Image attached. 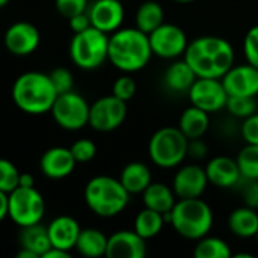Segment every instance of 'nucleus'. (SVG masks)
I'll use <instances>...</instances> for the list:
<instances>
[{"instance_id": "obj_1", "label": "nucleus", "mask_w": 258, "mask_h": 258, "mask_svg": "<svg viewBox=\"0 0 258 258\" xmlns=\"http://www.w3.org/2000/svg\"><path fill=\"white\" fill-rule=\"evenodd\" d=\"M184 60L195 71L197 77L222 79V76L234 65V48L225 38L200 36L189 41L183 54Z\"/></svg>"}, {"instance_id": "obj_2", "label": "nucleus", "mask_w": 258, "mask_h": 258, "mask_svg": "<svg viewBox=\"0 0 258 258\" xmlns=\"http://www.w3.org/2000/svg\"><path fill=\"white\" fill-rule=\"evenodd\" d=\"M153 57L148 35L138 27H124L109 36L107 60L124 73H136L145 68Z\"/></svg>"}, {"instance_id": "obj_3", "label": "nucleus", "mask_w": 258, "mask_h": 258, "mask_svg": "<svg viewBox=\"0 0 258 258\" xmlns=\"http://www.w3.org/2000/svg\"><path fill=\"white\" fill-rule=\"evenodd\" d=\"M165 218L178 236L195 242L210 234L215 222L212 207L201 200V197L178 198L172 210L166 213Z\"/></svg>"}, {"instance_id": "obj_4", "label": "nucleus", "mask_w": 258, "mask_h": 258, "mask_svg": "<svg viewBox=\"0 0 258 258\" xmlns=\"http://www.w3.org/2000/svg\"><path fill=\"white\" fill-rule=\"evenodd\" d=\"M57 92L54 91L48 74L29 71L18 76L12 86L14 103L26 113L41 115L50 112Z\"/></svg>"}, {"instance_id": "obj_5", "label": "nucleus", "mask_w": 258, "mask_h": 258, "mask_svg": "<svg viewBox=\"0 0 258 258\" xmlns=\"http://www.w3.org/2000/svg\"><path fill=\"white\" fill-rule=\"evenodd\" d=\"M85 201L97 216L113 218L125 210L130 194L121 184L119 178L98 175L88 181L85 187Z\"/></svg>"}, {"instance_id": "obj_6", "label": "nucleus", "mask_w": 258, "mask_h": 258, "mask_svg": "<svg viewBox=\"0 0 258 258\" xmlns=\"http://www.w3.org/2000/svg\"><path fill=\"white\" fill-rule=\"evenodd\" d=\"M187 148L189 139L178 127H162L150 138L148 156L156 166L172 169L186 160Z\"/></svg>"}, {"instance_id": "obj_7", "label": "nucleus", "mask_w": 258, "mask_h": 258, "mask_svg": "<svg viewBox=\"0 0 258 258\" xmlns=\"http://www.w3.org/2000/svg\"><path fill=\"white\" fill-rule=\"evenodd\" d=\"M107 51L109 35L94 26L74 33L70 44V56L82 70H95L101 67L107 60Z\"/></svg>"}, {"instance_id": "obj_8", "label": "nucleus", "mask_w": 258, "mask_h": 258, "mask_svg": "<svg viewBox=\"0 0 258 258\" xmlns=\"http://www.w3.org/2000/svg\"><path fill=\"white\" fill-rule=\"evenodd\" d=\"M45 213V201L35 187H21L9 194V218L18 227L39 224Z\"/></svg>"}, {"instance_id": "obj_9", "label": "nucleus", "mask_w": 258, "mask_h": 258, "mask_svg": "<svg viewBox=\"0 0 258 258\" xmlns=\"http://www.w3.org/2000/svg\"><path fill=\"white\" fill-rule=\"evenodd\" d=\"M89 107L80 94L70 91L56 97L50 112L59 127L76 132L89 124Z\"/></svg>"}, {"instance_id": "obj_10", "label": "nucleus", "mask_w": 258, "mask_h": 258, "mask_svg": "<svg viewBox=\"0 0 258 258\" xmlns=\"http://www.w3.org/2000/svg\"><path fill=\"white\" fill-rule=\"evenodd\" d=\"M148 39L153 56L162 59H178L184 54L189 44L186 32L172 23L160 24L148 35Z\"/></svg>"}, {"instance_id": "obj_11", "label": "nucleus", "mask_w": 258, "mask_h": 258, "mask_svg": "<svg viewBox=\"0 0 258 258\" xmlns=\"http://www.w3.org/2000/svg\"><path fill=\"white\" fill-rule=\"evenodd\" d=\"M127 116V101L119 100L113 94L94 101L89 107V125L97 132L116 130Z\"/></svg>"}, {"instance_id": "obj_12", "label": "nucleus", "mask_w": 258, "mask_h": 258, "mask_svg": "<svg viewBox=\"0 0 258 258\" xmlns=\"http://www.w3.org/2000/svg\"><path fill=\"white\" fill-rule=\"evenodd\" d=\"M187 95L190 104L209 113H215L225 109L228 100V94L224 88L222 80L210 77H197Z\"/></svg>"}, {"instance_id": "obj_13", "label": "nucleus", "mask_w": 258, "mask_h": 258, "mask_svg": "<svg viewBox=\"0 0 258 258\" xmlns=\"http://www.w3.org/2000/svg\"><path fill=\"white\" fill-rule=\"evenodd\" d=\"M209 186L206 169L189 163L181 166L172 178V190L177 198H200Z\"/></svg>"}, {"instance_id": "obj_14", "label": "nucleus", "mask_w": 258, "mask_h": 258, "mask_svg": "<svg viewBox=\"0 0 258 258\" xmlns=\"http://www.w3.org/2000/svg\"><path fill=\"white\" fill-rule=\"evenodd\" d=\"M88 15L95 29L109 35L121 27L125 9L122 0H95L88 8Z\"/></svg>"}, {"instance_id": "obj_15", "label": "nucleus", "mask_w": 258, "mask_h": 258, "mask_svg": "<svg viewBox=\"0 0 258 258\" xmlns=\"http://www.w3.org/2000/svg\"><path fill=\"white\" fill-rule=\"evenodd\" d=\"M221 80L228 95H258V68L248 62L242 65H233Z\"/></svg>"}, {"instance_id": "obj_16", "label": "nucleus", "mask_w": 258, "mask_h": 258, "mask_svg": "<svg viewBox=\"0 0 258 258\" xmlns=\"http://www.w3.org/2000/svg\"><path fill=\"white\" fill-rule=\"evenodd\" d=\"M41 41L36 26L27 21H18L8 27L5 33V45L15 56H27L33 53Z\"/></svg>"}, {"instance_id": "obj_17", "label": "nucleus", "mask_w": 258, "mask_h": 258, "mask_svg": "<svg viewBox=\"0 0 258 258\" xmlns=\"http://www.w3.org/2000/svg\"><path fill=\"white\" fill-rule=\"evenodd\" d=\"M147 255V240L135 230H121L107 237V258H144Z\"/></svg>"}, {"instance_id": "obj_18", "label": "nucleus", "mask_w": 258, "mask_h": 258, "mask_svg": "<svg viewBox=\"0 0 258 258\" xmlns=\"http://www.w3.org/2000/svg\"><path fill=\"white\" fill-rule=\"evenodd\" d=\"M209 183L219 189H230L240 183L242 174L237 160L228 156H216L206 165Z\"/></svg>"}, {"instance_id": "obj_19", "label": "nucleus", "mask_w": 258, "mask_h": 258, "mask_svg": "<svg viewBox=\"0 0 258 258\" xmlns=\"http://www.w3.org/2000/svg\"><path fill=\"white\" fill-rule=\"evenodd\" d=\"M77 162L70 148L53 147L47 150L39 162L41 171L45 177L53 180H60L73 174Z\"/></svg>"}, {"instance_id": "obj_20", "label": "nucleus", "mask_w": 258, "mask_h": 258, "mask_svg": "<svg viewBox=\"0 0 258 258\" xmlns=\"http://www.w3.org/2000/svg\"><path fill=\"white\" fill-rule=\"evenodd\" d=\"M80 230L82 228L79 222L71 216H57L47 227L51 246L68 252L73 248H76V242L80 234Z\"/></svg>"}, {"instance_id": "obj_21", "label": "nucleus", "mask_w": 258, "mask_h": 258, "mask_svg": "<svg viewBox=\"0 0 258 258\" xmlns=\"http://www.w3.org/2000/svg\"><path fill=\"white\" fill-rule=\"evenodd\" d=\"M195 80L197 74L184 59H174L163 74L165 86L177 94H187Z\"/></svg>"}, {"instance_id": "obj_22", "label": "nucleus", "mask_w": 258, "mask_h": 258, "mask_svg": "<svg viewBox=\"0 0 258 258\" xmlns=\"http://www.w3.org/2000/svg\"><path fill=\"white\" fill-rule=\"evenodd\" d=\"M230 231L240 239L257 237L258 233V212L252 207L242 206L234 209L228 216Z\"/></svg>"}, {"instance_id": "obj_23", "label": "nucleus", "mask_w": 258, "mask_h": 258, "mask_svg": "<svg viewBox=\"0 0 258 258\" xmlns=\"http://www.w3.org/2000/svg\"><path fill=\"white\" fill-rule=\"evenodd\" d=\"M209 127H210V113L194 104L184 109L180 115L178 128L189 141L203 138L207 133Z\"/></svg>"}, {"instance_id": "obj_24", "label": "nucleus", "mask_w": 258, "mask_h": 258, "mask_svg": "<svg viewBox=\"0 0 258 258\" xmlns=\"http://www.w3.org/2000/svg\"><path fill=\"white\" fill-rule=\"evenodd\" d=\"M177 195L172 190V186H168L165 183H151L144 192H142V201L147 209L156 210L162 215H166L172 210V207L177 203Z\"/></svg>"}, {"instance_id": "obj_25", "label": "nucleus", "mask_w": 258, "mask_h": 258, "mask_svg": "<svg viewBox=\"0 0 258 258\" xmlns=\"http://www.w3.org/2000/svg\"><path fill=\"white\" fill-rule=\"evenodd\" d=\"M119 181L130 195H138L142 194L153 183V174L145 163L130 162L122 168Z\"/></svg>"}, {"instance_id": "obj_26", "label": "nucleus", "mask_w": 258, "mask_h": 258, "mask_svg": "<svg viewBox=\"0 0 258 258\" xmlns=\"http://www.w3.org/2000/svg\"><path fill=\"white\" fill-rule=\"evenodd\" d=\"M135 23L139 30L150 35L154 29H157L160 24L165 23L163 6L157 0L144 2L135 14Z\"/></svg>"}, {"instance_id": "obj_27", "label": "nucleus", "mask_w": 258, "mask_h": 258, "mask_svg": "<svg viewBox=\"0 0 258 258\" xmlns=\"http://www.w3.org/2000/svg\"><path fill=\"white\" fill-rule=\"evenodd\" d=\"M76 249L79 254L89 258H97L106 255L107 249V237L103 231L95 228L80 230V234L76 242Z\"/></svg>"}, {"instance_id": "obj_28", "label": "nucleus", "mask_w": 258, "mask_h": 258, "mask_svg": "<svg viewBox=\"0 0 258 258\" xmlns=\"http://www.w3.org/2000/svg\"><path fill=\"white\" fill-rule=\"evenodd\" d=\"M20 243H21V248L32 251L36 257L39 258L51 248L47 228L42 227L41 224L23 227L21 234H20Z\"/></svg>"}, {"instance_id": "obj_29", "label": "nucleus", "mask_w": 258, "mask_h": 258, "mask_svg": "<svg viewBox=\"0 0 258 258\" xmlns=\"http://www.w3.org/2000/svg\"><path fill=\"white\" fill-rule=\"evenodd\" d=\"M165 224H166L165 215H162V213H159L156 210H151V209H147L145 207L135 218L133 230L141 237H144L145 240H150V239H154L156 236L160 234V231L163 230Z\"/></svg>"}, {"instance_id": "obj_30", "label": "nucleus", "mask_w": 258, "mask_h": 258, "mask_svg": "<svg viewBox=\"0 0 258 258\" xmlns=\"http://www.w3.org/2000/svg\"><path fill=\"white\" fill-rule=\"evenodd\" d=\"M231 255V248L225 240L209 234L197 240V245L194 248L195 258H230Z\"/></svg>"}, {"instance_id": "obj_31", "label": "nucleus", "mask_w": 258, "mask_h": 258, "mask_svg": "<svg viewBox=\"0 0 258 258\" xmlns=\"http://www.w3.org/2000/svg\"><path fill=\"white\" fill-rule=\"evenodd\" d=\"M242 178L258 180V145L246 144L236 157Z\"/></svg>"}, {"instance_id": "obj_32", "label": "nucleus", "mask_w": 258, "mask_h": 258, "mask_svg": "<svg viewBox=\"0 0 258 258\" xmlns=\"http://www.w3.org/2000/svg\"><path fill=\"white\" fill-rule=\"evenodd\" d=\"M257 97H243V95H228L225 109L236 118L245 119L257 112Z\"/></svg>"}, {"instance_id": "obj_33", "label": "nucleus", "mask_w": 258, "mask_h": 258, "mask_svg": "<svg viewBox=\"0 0 258 258\" xmlns=\"http://www.w3.org/2000/svg\"><path fill=\"white\" fill-rule=\"evenodd\" d=\"M20 171L17 166L6 159H0V190L11 194L18 187Z\"/></svg>"}, {"instance_id": "obj_34", "label": "nucleus", "mask_w": 258, "mask_h": 258, "mask_svg": "<svg viewBox=\"0 0 258 258\" xmlns=\"http://www.w3.org/2000/svg\"><path fill=\"white\" fill-rule=\"evenodd\" d=\"M48 77H50V82H51L54 91L57 92V95L73 91L74 79H73V74H71L70 70H67V68H54L48 74Z\"/></svg>"}, {"instance_id": "obj_35", "label": "nucleus", "mask_w": 258, "mask_h": 258, "mask_svg": "<svg viewBox=\"0 0 258 258\" xmlns=\"http://www.w3.org/2000/svg\"><path fill=\"white\" fill-rule=\"evenodd\" d=\"M77 163H88L97 154V145L91 139H79L70 147Z\"/></svg>"}, {"instance_id": "obj_36", "label": "nucleus", "mask_w": 258, "mask_h": 258, "mask_svg": "<svg viewBox=\"0 0 258 258\" xmlns=\"http://www.w3.org/2000/svg\"><path fill=\"white\" fill-rule=\"evenodd\" d=\"M136 89H138V85L133 77L121 76L115 80V83L112 86V94L122 101H128L135 97Z\"/></svg>"}, {"instance_id": "obj_37", "label": "nucleus", "mask_w": 258, "mask_h": 258, "mask_svg": "<svg viewBox=\"0 0 258 258\" xmlns=\"http://www.w3.org/2000/svg\"><path fill=\"white\" fill-rule=\"evenodd\" d=\"M243 54L248 63L258 68V24L252 26L243 39Z\"/></svg>"}, {"instance_id": "obj_38", "label": "nucleus", "mask_w": 258, "mask_h": 258, "mask_svg": "<svg viewBox=\"0 0 258 258\" xmlns=\"http://www.w3.org/2000/svg\"><path fill=\"white\" fill-rule=\"evenodd\" d=\"M56 9L62 17L68 20L77 14L86 12L88 0H56Z\"/></svg>"}, {"instance_id": "obj_39", "label": "nucleus", "mask_w": 258, "mask_h": 258, "mask_svg": "<svg viewBox=\"0 0 258 258\" xmlns=\"http://www.w3.org/2000/svg\"><path fill=\"white\" fill-rule=\"evenodd\" d=\"M240 135L246 144L258 145V112L243 119L240 125Z\"/></svg>"}, {"instance_id": "obj_40", "label": "nucleus", "mask_w": 258, "mask_h": 258, "mask_svg": "<svg viewBox=\"0 0 258 258\" xmlns=\"http://www.w3.org/2000/svg\"><path fill=\"white\" fill-rule=\"evenodd\" d=\"M243 204L258 210V180H246V184L242 187Z\"/></svg>"}, {"instance_id": "obj_41", "label": "nucleus", "mask_w": 258, "mask_h": 258, "mask_svg": "<svg viewBox=\"0 0 258 258\" xmlns=\"http://www.w3.org/2000/svg\"><path fill=\"white\" fill-rule=\"evenodd\" d=\"M68 23H70V27L74 33H79V32H83L86 30L88 27H91V18L88 15V11L86 12H82V14H77L71 18H68Z\"/></svg>"}, {"instance_id": "obj_42", "label": "nucleus", "mask_w": 258, "mask_h": 258, "mask_svg": "<svg viewBox=\"0 0 258 258\" xmlns=\"http://www.w3.org/2000/svg\"><path fill=\"white\" fill-rule=\"evenodd\" d=\"M207 156V145L204 141L200 139H190L189 141V148H187V157H192L195 160H201Z\"/></svg>"}, {"instance_id": "obj_43", "label": "nucleus", "mask_w": 258, "mask_h": 258, "mask_svg": "<svg viewBox=\"0 0 258 258\" xmlns=\"http://www.w3.org/2000/svg\"><path fill=\"white\" fill-rule=\"evenodd\" d=\"M9 215V194L0 190V222Z\"/></svg>"}, {"instance_id": "obj_44", "label": "nucleus", "mask_w": 258, "mask_h": 258, "mask_svg": "<svg viewBox=\"0 0 258 258\" xmlns=\"http://www.w3.org/2000/svg\"><path fill=\"white\" fill-rule=\"evenodd\" d=\"M18 186L21 187H35V177L29 172H20Z\"/></svg>"}, {"instance_id": "obj_45", "label": "nucleus", "mask_w": 258, "mask_h": 258, "mask_svg": "<svg viewBox=\"0 0 258 258\" xmlns=\"http://www.w3.org/2000/svg\"><path fill=\"white\" fill-rule=\"evenodd\" d=\"M70 257V252L68 251H63V249H59V248H54L51 246L44 255L41 258H67Z\"/></svg>"}, {"instance_id": "obj_46", "label": "nucleus", "mask_w": 258, "mask_h": 258, "mask_svg": "<svg viewBox=\"0 0 258 258\" xmlns=\"http://www.w3.org/2000/svg\"><path fill=\"white\" fill-rule=\"evenodd\" d=\"M17 258H38L32 251L26 249V248H21V251L17 254Z\"/></svg>"}, {"instance_id": "obj_47", "label": "nucleus", "mask_w": 258, "mask_h": 258, "mask_svg": "<svg viewBox=\"0 0 258 258\" xmlns=\"http://www.w3.org/2000/svg\"><path fill=\"white\" fill-rule=\"evenodd\" d=\"M8 2H9V0H0V8L6 6V5H8Z\"/></svg>"}, {"instance_id": "obj_48", "label": "nucleus", "mask_w": 258, "mask_h": 258, "mask_svg": "<svg viewBox=\"0 0 258 258\" xmlns=\"http://www.w3.org/2000/svg\"><path fill=\"white\" fill-rule=\"evenodd\" d=\"M175 2H178V3H192L195 0H175Z\"/></svg>"}, {"instance_id": "obj_49", "label": "nucleus", "mask_w": 258, "mask_h": 258, "mask_svg": "<svg viewBox=\"0 0 258 258\" xmlns=\"http://www.w3.org/2000/svg\"><path fill=\"white\" fill-rule=\"evenodd\" d=\"M257 239H258V233H257Z\"/></svg>"}]
</instances>
